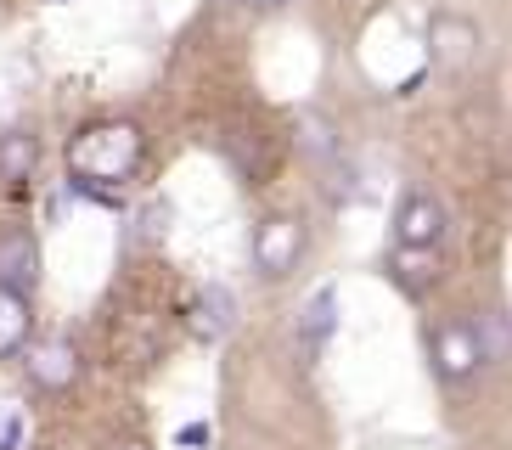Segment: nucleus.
I'll list each match as a JSON object with an SVG mask.
<instances>
[{
  "mask_svg": "<svg viewBox=\"0 0 512 450\" xmlns=\"http://www.w3.org/2000/svg\"><path fill=\"white\" fill-rule=\"evenodd\" d=\"M34 276H40V248H34L29 231H6L0 237V282L17 287V293H29Z\"/></svg>",
  "mask_w": 512,
  "mask_h": 450,
  "instance_id": "obj_8",
  "label": "nucleus"
},
{
  "mask_svg": "<svg viewBox=\"0 0 512 450\" xmlns=\"http://www.w3.org/2000/svg\"><path fill=\"white\" fill-rule=\"evenodd\" d=\"M299 130H304V147L316 152L321 164H327V158H338V141H332V124H327V119H321V124H316V119H304Z\"/></svg>",
  "mask_w": 512,
  "mask_h": 450,
  "instance_id": "obj_14",
  "label": "nucleus"
},
{
  "mask_svg": "<svg viewBox=\"0 0 512 450\" xmlns=\"http://www.w3.org/2000/svg\"><path fill=\"white\" fill-rule=\"evenodd\" d=\"M231 327H237V299H231V287L209 282L192 299V310H186V332H192L197 344H220Z\"/></svg>",
  "mask_w": 512,
  "mask_h": 450,
  "instance_id": "obj_5",
  "label": "nucleus"
},
{
  "mask_svg": "<svg viewBox=\"0 0 512 450\" xmlns=\"http://www.w3.org/2000/svg\"><path fill=\"white\" fill-rule=\"evenodd\" d=\"M29 293H17V287L0 282V360L17 355V349L29 344Z\"/></svg>",
  "mask_w": 512,
  "mask_h": 450,
  "instance_id": "obj_11",
  "label": "nucleus"
},
{
  "mask_svg": "<svg viewBox=\"0 0 512 450\" xmlns=\"http://www.w3.org/2000/svg\"><path fill=\"white\" fill-rule=\"evenodd\" d=\"M428 57H434V68H445V74H467L473 57H479V29H473V17L434 12V23H428Z\"/></svg>",
  "mask_w": 512,
  "mask_h": 450,
  "instance_id": "obj_3",
  "label": "nucleus"
},
{
  "mask_svg": "<svg viewBox=\"0 0 512 450\" xmlns=\"http://www.w3.org/2000/svg\"><path fill=\"white\" fill-rule=\"evenodd\" d=\"M473 332H479V344H484V360L501 355V349H512V321L501 310H490L484 321H473Z\"/></svg>",
  "mask_w": 512,
  "mask_h": 450,
  "instance_id": "obj_13",
  "label": "nucleus"
},
{
  "mask_svg": "<svg viewBox=\"0 0 512 450\" xmlns=\"http://www.w3.org/2000/svg\"><path fill=\"white\" fill-rule=\"evenodd\" d=\"M29 169H34V135H0V175L29 180Z\"/></svg>",
  "mask_w": 512,
  "mask_h": 450,
  "instance_id": "obj_12",
  "label": "nucleus"
},
{
  "mask_svg": "<svg viewBox=\"0 0 512 450\" xmlns=\"http://www.w3.org/2000/svg\"><path fill=\"white\" fill-rule=\"evenodd\" d=\"M394 237L411 242V248H439V237H445V209L428 192H406L400 209H394Z\"/></svg>",
  "mask_w": 512,
  "mask_h": 450,
  "instance_id": "obj_6",
  "label": "nucleus"
},
{
  "mask_svg": "<svg viewBox=\"0 0 512 450\" xmlns=\"http://www.w3.org/2000/svg\"><path fill=\"white\" fill-rule=\"evenodd\" d=\"M175 439H181V445H209V422H186Z\"/></svg>",
  "mask_w": 512,
  "mask_h": 450,
  "instance_id": "obj_15",
  "label": "nucleus"
},
{
  "mask_svg": "<svg viewBox=\"0 0 512 450\" xmlns=\"http://www.w3.org/2000/svg\"><path fill=\"white\" fill-rule=\"evenodd\" d=\"M29 377L40 383V389H51V394L74 389V377H79V349L68 344V338H46V344H34V349H29Z\"/></svg>",
  "mask_w": 512,
  "mask_h": 450,
  "instance_id": "obj_7",
  "label": "nucleus"
},
{
  "mask_svg": "<svg viewBox=\"0 0 512 450\" xmlns=\"http://www.w3.org/2000/svg\"><path fill=\"white\" fill-rule=\"evenodd\" d=\"M434 366L439 377H451V383H467V377L484 366V344L479 332H473V321H451V327L434 332Z\"/></svg>",
  "mask_w": 512,
  "mask_h": 450,
  "instance_id": "obj_4",
  "label": "nucleus"
},
{
  "mask_svg": "<svg viewBox=\"0 0 512 450\" xmlns=\"http://www.w3.org/2000/svg\"><path fill=\"white\" fill-rule=\"evenodd\" d=\"M299 259H304V225L293 220V214H271V220H259V231H254V270H259V276L282 282V276H293Z\"/></svg>",
  "mask_w": 512,
  "mask_h": 450,
  "instance_id": "obj_2",
  "label": "nucleus"
},
{
  "mask_svg": "<svg viewBox=\"0 0 512 450\" xmlns=\"http://www.w3.org/2000/svg\"><path fill=\"white\" fill-rule=\"evenodd\" d=\"M332 327H338V287H316V293L304 299V315H299V338H304V349L316 355V349L332 338Z\"/></svg>",
  "mask_w": 512,
  "mask_h": 450,
  "instance_id": "obj_9",
  "label": "nucleus"
},
{
  "mask_svg": "<svg viewBox=\"0 0 512 450\" xmlns=\"http://www.w3.org/2000/svg\"><path fill=\"white\" fill-rule=\"evenodd\" d=\"M17 439H23V422H6V428H0V450H17Z\"/></svg>",
  "mask_w": 512,
  "mask_h": 450,
  "instance_id": "obj_16",
  "label": "nucleus"
},
{
  "mask_svg": "<svg viewBox=\"0 0 512 450\" xmlns=\"http://www.w3.org/2000/svg\"><path fill=\"white\" fill-rule=\"evenodd\" d=\"M141 130L130 119H102V124H85V130L68 141V169L74 180H91V186H124V180L141 169Z\"/></svg>",
  "mask_w": 512,
  "mask_h": 450,
  "instance_id": "obj_1",
  "label": "nucleus"
},
{
  "mask_svg": "<svg viewBox=\"0 0 512 450\" xmlns=\"http://www.w3.org/2000/svg\"><path fill=\"white\" fill-rule=\"evenodd\" d=\"M389 270H394V282H400V287L422 293V287H434V282H439V254H434V248H411V242H394Z\"/></svg>",
  "mask_w": 512,
  "mask_h": 450,
  "instance_id": "obj_10",
  "label": "nucleus"
},
{
  "mask_svg": "<svg viewBox=\"0 0 512 450\" xmlns=\"http://www.w3.org/2000/svg\"><path fill=\"white\" fill-rule=\"evenodd\" d=\"M107 450H152V445H147V439H113Z\"/></svg>",
  "mask_w": 512,
  "mask_h": 450,
  "instance_id": "obj_17",
  "label": "nucleus"
},
{
  "mask_svg": "<svg viewBox=\"0 0 512 450\" xmlns=\"http://www.w3.org/2000/svg\"><path fill=\"white\" fill-rule=\"evenodd\" d=\"M242 6H282V0H242Z\"/></svg>",
  "mask_w": 512,
  "mask_h": 450,
  "instance_id": "obj_18",
  "label": "nucleus"
}]
</instances>
